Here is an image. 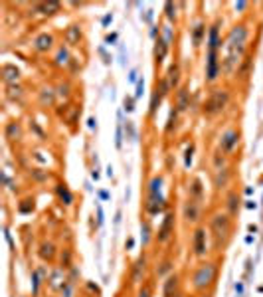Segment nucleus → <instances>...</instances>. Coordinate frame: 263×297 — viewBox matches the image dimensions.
I'll return each mask as SVG.
<instances>
[{
    "label": "nucleus",
    "instance_id": "obj_16",
    "mask_svg": "<svg viewBox=\"0 0 263 297\" xmlns=\"http://www.w3.org/2000/svg\"><path fill=\"white\" fill-rule=\"evenodd\" d=\"M176 272V260L167 253V256H163V258H159L156 260V264L152 266V277L154 279H167L170 274H174Z\"/></svg>",
    "mask_w": 263,
    "mask_h": 297
},
{
    "label": "nucleus",
    "instance_id": "obj_26",
    "mask_svg": "<svg viewBox=\"0 0 263 297\" xmlns=\"http://www.w3.org/2000/svg\"><path fill=\"white\" fill-rule=\"evenodd\" d=\"M4 139L8 143H20L24 139V127H22V121L18 119H12L4 125Z\"/></svg>",
    "mask_w": 263,
    "mask_h": 297
},
{
    "label": "nucleus",
    "instance_id": "obj_55",
    "mask_svg": "<svg viewBox=\"0 0 263 297\" xmlns=\"http://www.w3.org/2000/svg\"><path fill=\"white\" fill-rule=\"evenodd\" d=\"M4 236H6V242H8V246H10V250L14 251V242H12V236L8 234V230L4 228Z\"/></svg>",
    "mask_w": 263,
    "mask_h": 297
},
{
    "label": "nucleus",
    "instance_id": "obj_22",
    "mask_svg": "<svg viewBox=\"0 0 263 297\" xmlns=\"http://www.w3.org/2000/svg\"><path fill=\"white\" fill-rule=\"evenodd\" d=\"M73 60V54H72V48L66 46V44H60V46L56 48V52H54V56H51V66L58 69H68L70 68V64H72Z\"/></svg>",
    "mask_w": 263,
    "mask_h": 297
},
{
    "label": "nucleus",
    "instance_id": "obj_64",
    "mask_svg": "<svg viewBox=\"0 0 263 297\" xmlns=\"http://www.w3.org/2000/svg\"><path fill=\"white\" fill-rule=\"evenodd\" d=\"M249 232H251V234H255V232H257V226H253V224H249Z\"/></svg>",
    "mask_w": 263,
    "mask_h": 297
},
{
    "label": "nucleus",
    "instance_id": "obj_30",
    "mask_svg": "<svg viewBox=\"0 0 263 297\" xmlns=\"http://www.w3.org/2000/svg\"><path fill=\"white\" fill-rule=\"evenodd\" d=\"M186 198L204 202V184L198 177H192L190 181L186 183Z\"/></svg>",
    "mask_w": 263,
    "mask_h": 297
},
{
    "label": "nucleus",
    "instance_id": "obj_1",
    "mask_svg": "<svg viewBox=\"0 0 263 297\" xmlns=\"http://www.w3.org/2000/svg\"><path fill=\"white\" fill-rule=\"evenodd\" d=\"M206 226L212 238V251L214 253H224L230 248L234 230H236V218H232L226 210H214L210 212Z\"/></svg>",
    "mask_w": 263,
    "mask_h": 297
},
{
    "label": "nucleus",
    "instance_id": "obj_5",
    "mask_svg": "<svg viewBox=\"0 0 263 297\" xmlns=\"http://www.w3.org/2000/svg\"><path fill=\"white\" fill-rule=\"evenodd\" d=\"M176 222H178V214H176L174 208H170L167 214H165V218L161 220L159 230L154 232V244L156 246L167 248V246L172 244V240L176 236Z\"/></svg>",
    "mask_w": 263,
    "mask_h": 297
},
{
    "label": "nucleus",
    "instance_id": "obj_12",
    "mask_svg": "<svg viewBox=\"0 0 263 297\" xmlns=\"http://www.w3.org/2000/svg\"><path fill=\"white\" fill-rule=\"evenodd\" d=\"M28 8H30L32 16L38 14V16H42V18H54V16H58V14L62 12L64 4L58 2V0H48V2H30Z\"/></svg>",
    "mask_w": 263,
    "mask_h": 297
},
{
    "label": "nucleus",
    "instance_id": "obj_45",
    "mask_svg": "<svg viewBox=\"0 0 263 297\" xmlns=\"http://www.w3.org/2000/svg\"><path fill=\"white\" fill-rule=\"evenodd\" d=\"M123 129H125V137L129 139V141H133V143L137 141V127H135L133 121H125V127Z\"/></svg>",
    "mask_w": 263,
    "mask_h": 297
},
{
    "label": "nucleus",
    "instance_id": "obj_17",
    "mask_svg": "<svg viewBox=\"0 0 263 297\" xmlns=\"http://www.w3.org/2000/svg\"><path fill=\"white\" fill-rule=\"evenodd\" d=\"M188 34H190L192 48L194 50H200L202 44L206 42V38H208V24H206V20L204 18L194 20L190 24V28H188Z\"/></svg>",
    "mask_w": 263,
    "mask_h": 297
},
{
    "label": "nucleus",
    "instance_id": "obj_38",
    "mask_svg": "<svg viewBox=\"0 0 263 297\" xmlns=\"http://www.w3.org/2000/svg\"><path fill=\"white\" fill-rule=\"evenodd\" d=\"M30 179H32V183L36 184H44L48 183V179H51V173L46 171V168H38V166H34V168H30Z\"/></svg>",
    "mask_w": 263,
    "mask_h": 297
},
{
    "label": "nucleus",
    "instance_id": "obj_49",
    "mask_svg": "<svg viewBox=\"0 0 263 297\" xmlns=\"http://www.w3.org/2000/svg\"><path fill=\"white\" fill-rule=\"evenodd\" d=\"M135 95H127L125 97V101H123V105H125V111L127 113H131V111H135Z\"/></svg>",
    "mask_w": 263,
    "mask_h": 297
},
{
    "label": "nucleus",
    "instance_id": "obj_19",
    "mask_svg": "<svg viewBox=\"0 0 263 297\" xmlns=\"http://www.w3.org/2000/svg\"><path fill=\"white\" fill-rule=\"evenodd\" d=\"M172 107L178 111V113H186V111H190L192 107V92L188 86H180L176 92H174V103H172Z\"/></svg>",
    "mask_w": 263,
    "mask_h": 297
},
{
    "label": "nucleus",
    "instance_id": "obj_36",
    "mask_svg": "<svg viewBox=\"0 0 263 297\" xmlns=\"http://www.w3.org/2000/svg\"><path fill=\"white\" fill-rule=\"evenodd\" d=\"M154 289H156V279L150 275L146 281H143L137 291H135V297H154Z\"/></svg>",
    "mask_w": 263,
    "mask_h": 297
},
{
    "label": "nucleus",
    "instance_id": "obj_46",
    "mask_svg": "<svg viewBox=\"0 0 263 297\" xmlns=\"http://www.w3.org/2000/svg\"><path fill=\"white\" fill-rule=\"evenodd\" d=\"M81 69H83V62H79V58L73 56L72 64H70V68H68V73H70V75H77Z\"/></svg>",
    "mask_w": 263,
    "mask_h": 297
},
{
    "label": "nucleus",
    "instance_id": "obj_35",
    "mask_svg": "<svg viewBox=\"0 0 263 297\" xmlns=\"http://www.w3.org/2000/svg\"><path fill=\"white\" fill-rule=\"evenodd\" d=\"M58 262H60L58 268H62V270H66V272L72 270L73 268V250L70 248V246L60 248V258H58Z\"/></svg>",
    "mask_w": 263,
    "mask_h": 297
},
{
    "label": "nucleus",
    "instance_id": "obj_24",
    "mask_svg": "<svg viewBox=\"0 0 263 297\" xmlns=\"http://www.w3.org/2000/svg\"><path fill=\"white\" fill-rule=\"evenodd\" d=\"M56 101H58L56 86L44 83V86L38 90V105L44 107V109H51V107H56Z\"/></svg>",
    "mask_w": 263,
    "mask_h": 297
},
{
    "label": "nucleus",
    "instance_id": "obj_23",
    "mask_svg": "<svg viewBox=\"0 0 263 297\" xmlns=\"http://www.w3.org/2000/svg\"><path fill=\"white\" fill-rule=\"evenodd\" d=\"M0 75H2V81H4V86L22 83V69L18 68L16 64L4 62V64H2V69H0Z\"/></svg>",
    "mask_w": 263,
    "mask_h": 297
},
{
    "label": "nucleus",
    "instance_id": "obj_63",
    "mask_svg": "<svg viewBox=\"0 0 263 297\" xmlns=\"http://www.w3.org/2000/svg\"><path fill=\"white\" fill-rule=\"evenodd\" d=\"M99 196H101V198H105V200H107V198H109V194H107V192H105V190H101V192H99Z\"/></svg>",
    "mask_w": 263,
    "mask_h": 297
},
{
    "label": "nucleus",
    "instance_id": "obj_8",
    "mask_svg": "<svg viewBox=\"0 0 263 297\" xmlns=\"http://www.w3.org/2000/svg\"><path fill=\"white\" fill-rule=\"evenodd\" d=\"M148 270H150V264H148V253L143 251L129 268V281L127 285L133 289V287H139L143 281H146L150 275H148Z\"/></svg>",
    "mask_w": 263,
    "mask_h": 297
},
{
    "label": "nucleus",
    "instance_id": "obj_7",
    "mask_svg": "<svg viewBox=\"0 0 263 297\" xmlns=\"http://www.w3.org/2000/svg\"><path fill=\"white\" fill-rule=\"evenodd\" d=\"M241 129H239L238 125H232V127H226L222 133H220V137H218V151H222L226 157H232L236 151L239 149V145H241Z\"/></svg>",
    "mask_w": 263,
    "mask_h": 297
},
{
    "label": "nucleus",
    "instance_id": "obj_25",
    "mask_svg": "<svg viewBox=\"0 0 263 297\" xmlns=\"http://www.w3.org/2000/svg\"><path fill=\"white\" fill-rule=\"evenodd\" d=\"M165 77L168 79L172 92H176V90L182 86V66H180L178 60H172V62L168 64L167 71H165Z\"/></svg>",
    "mask_w": 263,
    "mask_h": 297
},
{
    "label": "nucleus",
    "instance_id": "obj_10",
    "mask_svg": "<svg viewBox=\"0 0 263 297\" xmlns=\"http://www.w3.org/2000/svg\"><path fill=\"white\" fill-rule=\"evenodd\" d=\"M58 46H60V44H58L54 32H40V34H36V36L32 38V42H30V48H32L36 54H40V56H48L51 52H56V48Z\"/></svg>",
    "mask_w": 263,
    "mask_h": 297
},
{
    "label": "nucleus",
    "instance_id": "obj_18",
    "mask_svg": "<svg viewBox=\"0 0 263 297\" xmlns=\"http://www.w3.org/2000/svg\"><path fill=\"white\" fill-rule=\"evenodd\" d=\"M232 181H234V166L232 164H228V166H224V168L212 173V186H214L216 192L228 190Z\"/></svg>",
    "mask_w": 263,
    "mask_h": 297
},
{
    "label": "nucleus",
    "instance_id": "obj_27",
    "mask_svg": "<svg viewBox=\"0 0 263 297\" xmlns=\"http://www.w3.org/2000/svg\"><path fill=\"white\" fill-rule=\"evenodd\" d=\"M251 68H253V50H249V52L245 54V58L241 60L239 68L236 69L234 79H236L238 83H245V81L249 79V75H251Z\"/></svg>",
    "mask_w": 263,
    "mask_h": 297
},
{
    "label": "nucleus",
    "instance_id": "obj_52",
    "mask_svg": "<svg viewBox=\"0 0 263 297\" xmlns=\"http://www.w3.org/2000/svg\"><path fill=\"white\" fill-rule=\"evenodd\" d=\"M117 40H119V34H117V32H113V34H107V36H105V44H107V46H115V44H117Z\"/></svg>",
    "mask_w": 263,
    "mask_h": 297
},
{
    "label": "nucleus",
    "instance_id": "obj_58",
    "mask_svg": "<svg viewBox=\"0 0 263 297\" xmlns=\"http://www.w3.org/2000/svg\"><path fill=\"white\" fill-rule=\"evenodd\" d=\"M129 81H131V83H137V81H139V79H137V69H133V71L129 73Z\"/></svg>",
    "mask_w": 263,
    "mask_h": 297
},
{
    "label": "nucleus",
    "instance_id": "obj_54",
    "mask_svg": "<svg viewBox=\"0 0 263 297\" xmlns=\"http://www.w3.org/2000/svg\"><path fill=\"white\" fill-rule=\"evenodd\" d=\"M111 22H113V14L109 12V14H105V16H103V20H101V24H103V26L107 28V26H109Z\"/></svg>",
    "mask_w": 263,
    "mask_h": 297
},
{
    "label": "nucleus",
    "instance_id": "obj_21",
    "mask_svg": "<svg viewBox=\"0 0 263 297\" xmlns=\"http://www.w3.org/2000/svg\"><path fill=\"white\" fill-rule=\"evenodd\" d=\"M38 258L44 262V264H54L58 258H60V248L56 246L54 240H42L38 244Z\"/></svg>",
    "mask_w": 263,
    "mask_h": 297
},
{
    "label": "nucleus",
    "instance_id": "obj_48",
    "mask_svg": "<svg viewBox=\"0 0 263 297\" xmlns=\"http://www.w3.org/2000/svg\"><path fill=\"white\" fill-rule=\"evenodd\" d=\"M194 151H196V145H194V143H190V145L186 147V151H184V166H186V168H190L192 157H194Z\"/></svg>",
    "mask_w": 263,
    "mask_h": 297
},
{
    "label": "nucleus",
    "instance_id": "obj_14",
    "mask_svg": "<svg viewBox=\"0 0 263 297\" xmlns=\"http://www.w3.org/2000/svg\"><path fill=\"white\" fill-rule=\"evenodd\" d=\"M83 42H85V30H83V24L73 22L64 30V44H66V46L79 48V46H83Z\"/></svg>",
    "mask_w": 263,
    "mask_h": 297
},
{
    "label": "nucleus",
    "instance_id": "obj_61",
    "mask_svg": "<svg viewBox=\"0 0 263 297\" xmlns=\"http://www.w3.org/2000/svg\"><path fill=\"white\" fill-rule=\"evenodd\" d=\"M245 202H247V208H257V204H255V202H253V200H245Z\"/></svg>",
    "mask_w": 263,
    "mask_h": 297
},
{
    "label": "nucleus",
    "instance_id": "obj_60",
    "mask_svg": "<svg viewBox=\"0 0 263 297\" xmlns=\"http://www.w3.org/2000/svg\"><path fill=\"white\" fill-rule=\"evenodd\" d=\"M95 123H97L95 117H89V129H95Z\"/></svg>",
    "mask_w": 263,
    "mask_h": 297
},
{
    "label": "nucleus",
    "instance_id": "obj_6",
    "mask_svg": "<svg viewBox=\"0 0 263 297\" xmlns=\"http://www.w3.org/2000/svg\"><path fill=\"white\" fill-rule=\"evenodd\" d=\"M180 220L186 228H196L204 224V202L184 198L180 204Z\"/></svg>",
    "mask_w": 263,
    "mask_h": 297
},
{
    "label": "nucleus",
    "instance_id": "obj_42",
    "mask_svg": "<svg viewBox=\"0 0 263 297\" xmlns=\"http://www.w3.org/2000/svg\"><path fill=\"white\" fill-rule=\"evenodd\" d=\"M178 119H180V113L174 109V107H170V113H168V121H167V127H165V133H174L176 131V127H178Z\"/></svg>",
    "mask_w": 263,
    "mask_h": 297
},
{
    "label": "nucleus",
    "instance_id": "obj_13",
    "mask_svg": "<svg viewBox=\"0 0 263 297\" xmlns=\"http://www.w3.org/2000/svg\"><path fill=\"white\" fill-rule=\"evenodd\" d=\"M222 18H216L208 26V38H206V52H222L224 48V36H222Z\"/></svg>",
    "mask_w": 263,
    "mask_h": 297
},
{
    "label": "nucleus",
    "instance_id": "obj_11",
    "mask_svg": "<svg viewBox=\"0 0 263 297\" xmlns=\"http://www.w3.org/2000/svg\"><path fill=\"white\" fill-rule=\"evenodd\" d=\"M161 297H184V279L180 272L170 274L161 283Z\"/></svg>",
    "mask_w": 263,
    "mask_h": 297
},
{
    "label": "nucleus",
    "instance_id": "obj_28",
    "mask_svg": "<svg viewBox=\"0 0 263 297\" xmlns=\"http://www.w3.org/2000/svg\"><path fill=\"white\" fill-rule=\"evenodd\" d=\"M168 54H170V46L159 36L154 40V46H152V60H154V66L156 68H163V64L167 62Z\"/></svg>",
    "mask_w": 263,
    "mask_h": 297
},
{
    "label": "nucleus",
    "instance_id": "obj_62",
    "mask_svg": "<svg viewBox=\"0 0 263 297\" xmlns=\"http://www.w3.org/2000/svg\"><path fill=\"white\" fill-rule=\"evenodd\" d=\"M196 297H214V291H208V293H200V295Z\"/></svg>",
    "mask_w": 263,
    "mask_h": 297
},
{
    "label": "nucleus",
    "instance_id": "obj_43",
    "mask_svg": "<svg viewBox=\"0 0 263 297\" xmlns=\"http://www.w3.org/2000/svg\"><path fill=\"white\" fill-rule=\"evenodd\" d=\"M141 234H143V244L144 246H148V242H150V240H154L148 218H143V220H141Z\"/></svg>",
    "mask_w": 263,
    "mask_h": 297
},
{
    "label": "nucleus",
    "instance_id": "obj_32",
    "mask_svg": "<svg viewBox=\"0 0 263 297\" xmlns=\"http://www.w3.org/2000/svg\"><path fill=\"white\" fill-rule=\"evenodd\" d=\"M56 93H58V99H60V101L70 103V99H72V95H73L72 81H70V79H60V81L56 83Z\"/></svg>",
    "mask_w": 263,
    "mask_h": 297
},
{
    "label": "nucleus",
    "instance_id": "obj_3",
    "mask_svg": "<svg viewBox=\"0 0 263 297\" xmlns=\"http://www.w3.org/2000/svg\"><path fill=\"white\" fill-rule=\"evenodd\" d=\"M230 103H232V92H230V88H226V86L224 88L222 86H214L208 92L206 99L202 101V115L206 119H216V117H220V115L230 107Z\"/></svg>",
    "mask_w": 263,
    "mask_h": 297
},
{
    "label": "nucleus",
    "instance_id": "obj_29",
    "mask_svg": "<svg viewBox=\"0 0 263 297\" xmlns=\"http://www.w3.org/2000/svg\"><path fill=\"white\" fill-rule=\"evenodd\" d=\"M4 97L12 103H24L26 101V88L22 83H14V86H4Z\"/></svg>",
    "mask_w": 263,
    "mask_h": 297
},
{
    "label": "nucleus",
    "instance_id": "obj_31",
    "mask_svg": "<svg viewBox=\"0 0 263 297\" xmlns=\"http://www.w3.org/2000/svg\"><path fill=\"white\" fill-rule=\"evenodd\" d=\"M163 10H165V18H167V22L172 24V26H176L178 20H180V4L168 0V2L163 4Z\"/></svg>",
    "mask_w": 263,
    "mask_h": 297
},
{
    "label": "nucleus",
    "instance_id": "obj_37",
    "mask_svg": "<svg viewBox=\"0 0 263 297\" xmlns=\"http://www.w3.org/2000/svg\"><path fill=\"white\" fill-rule=\"evenodd\" d=\"M161 38L167 42L168 46L172 48L174 46V42H176V28H174L172 24L163 22L161 24Z\"/></svg>",
    "mask_w": 263,
    "mask_h": 297
},
{
    "label": "nucleus",
    "instance_id": "obj_34",
    "mask_svg": "<svg viewBox=\"0 0 263 297\" xmlns=\"http://www.w3.org/2000/svg\"><path fill=\"white\" fill-rule=\"evenodd\" d=\"M165 99H167V97L159 92L156 88L152 90V93H150V103H148V117H150V119H154V117L159 115V109H161V105H163Z\"/></svg>",
    "mask_w": 263,
    "mask_h": 297
},
{
    "label": "nucleus",
    "instance_id": "obj_20",
    "mask_svg": "<svg viewBox=\"0 0 263 297\" xmlns=\"http://www.w3.org/2000/svg\"><path fill=\"white\" fill-rule=\"evenodd\" d=\"M239 208H241V194H239V190L238 188H228L226 194H224V210L232 218H238Z\"/></svg>",
    "mask_w": 263,
    "mask_h": 297
},
{
    "label": "nucleus",
    "instance_id": "obj_41",
    "mask_svg": "<svg viewBox=\"0 0 263 297\" xmlns=\"http://www.w3.org/2000/svg\"><path fill=\"white\" fill-rule=\"evenodd\" d=\"M16 210H18L20 214H32V212L36 210V200H34L32 196H26V198H22V200L16 204Z\"/></svg>",
    "mask_w": 263,
    "mask_h": 297
},
{
    "label": "nucleus",
    "instance_id": "obj_51",
    "mask_svg": "<svg viewBox=\"0 0 263 297\" xmlns=\"http://www.w3.org/2000/svg\"><path fill=\"white\" fill-rule=\"evenodd\" d=\"M30 131H34V133H36V135H38V137H40V139H44V137H46V133H44V129H42V127H40V125H38L36 121H30Z\"/></svg>",
    "mask_w": 263,
    "mask_h": 297
},
{
    "label": "nucleus",
    "instance_id": "obj_57",
    "mask_svg": "<svg viewBox=\"0 0 263 297\" xmlns=\"http://www.w3.org/2000/svg\"><path fill=\"white\" fill-rule=\"evenodd\" d=\"M146 24H150L152 26V10H146V14H144V18H143Z\"/></svg>",
    "mask_w": 263,
    "mask_h": 297
},
{
    "label": "nucleus",
    "instance_id": "obj_59",
    "mask_svg": "<svg viewBox=\"0 0 263 297\" xmlns=\"http://www.w3.org/2000/svg\"><path fill=\"white\" fill-rule=\"evenodd\" d=\"M125 246H127V250H131V248H133V246H135V240H133V238H129V240H127V244H125Z\"/></svg>",
    "mask_w": 263,
    "mask_h": 297
},
{
    "label": "nucleus",
    "instance_id": "obj_44",
    "mask_svg": "<svg viewBox=\"0 0 263 297\" xmlns=\"http://www.w3.org/2000/svg\"><path fill=\"white\" fill-rule=\"evenodd\" d=\"M30 277H32V295L38 297V293H40V285L44 283V279L40 277V274H38L36 270H32V275H30Z\"/></svg>",
    "mask_w": 263,
    "mask_h": 297
},
{
    "label": "nucleus",
    "instance_id": "obj_2",
    "mask_svg": "<svg viewBox=\"0 0 263 297\" xmlns=\"http://www.w3.org/2000/svg\"><path fill=\"white\" fill-rule=\"evenodd\" d=\"M220 270H222L220 258H208L204 262H198L188 275V287L192 293L200 295V293L214 291L218 277H220Z\"/></svg>",
    "mask_w": 263,
    "mask_h": 297
},
{
    "label": "nucleus",
    "instance_id": "obj_15",
    "mask_svg": "<svg viewBox=\"0 0 263 297\" xmlns=\"http://www.w3.org/2000/svg\"><path fill=\"white\" fill-rule=\"evenodd\" d=\"M168 202L163 194H146L144 198V212L146 216H159V214H167Z\"/></svg>",
    "mask_w": 263,
    "mask_h": 297
},
{
    "label": "nucleus",
    "instance_id": "obj_50",
    "mask_svg": "<svg viewBox=\"0 0 263 297\" xmlns=\"http://www.w3.org/2000/svg\"><path fill=\"white\" fill-rule=\"evenodd\" d=\"M249 2H236L234 4V10H236V14H239V16H243L245 14V10H249Z\"/></svg>",
    "mask_w": 263,
    "mask_h": 297
},
{
    "label": "nucleus",
    "instance_id": "obj_56",
    "mask_svg": "<svg viewBox=\"0 0 263 297\" xmlns=\"http://www.w3.org/2000/svg\"><path fill=\"white\" fill-rule=\"evenodd\" d=\"M129 289H131V287H129V285H125V287H123V289H121V291L115 297H131V295H129Z\"/></svg>",
    "mask_w": 263,
    "mask_h": 297
},
{
    "label": "nucleus",
    "instance_id": "obj_9",
    "mask_svg": "<svg viewBox=\"0 0 263 297\" xmlns=\"http://www.w3.org/2000/svg\"><path fill=\"white\" fill-rule=\"evenodd\" d=\"M222 52H206L204 64V81L206 86H216L222 77Z\"/></svg>",
    "mask_w": 263,
    "mask_h": 297
},
{
    "label": "nucleus",
    "instance_id": "obj_33",
    "mask_svg": "<svg viewBox=\"0 0 263 297\" xmlns=\"http://www.w3.org/2000/svg\"><path fill=\"white\" fill-rule=\"evenodd\" d=\"M54 192L58 196V200L64 206H72L73 204V192L70 190V186L66 183H58L54 186Z\"/></svg>",
    "mask_w": 263,
    "mask_h": 297
},
{
    "label": "nucleus",
    "instance_id": "obj_39",
    "mask_svg": "<svg viewBox=\"0 0 263 297\" xmlns=\"http://www.w3.org/2000/svg\"><path fill=\"white\" fill-rule=\"evenodd\" d=\"M163 184H165L163 175H152L146 184V194H163Z\"/></svg>",
    "mask_w": 263,
    "mask_h": 297
},
{
    "label": "nucleus",
    "instance_id": "obj_53",
    "mask_svg": "<svg viewBox=\"0 0 263 297\" xmlns=\"http://www.w3.org/2000/svg\"><path fill=\"white\" fill-rule=\"evenodd\" d=\"M144 93V79L141 77L139 81H137V92H135V99H139L141 95Z\"/></svg>",
    "mask_w": 263,
    "mask_h": 297
},
{
    "label": "nucleus",
    "instance_id": "obj_40",
    "mask_svg": "<svg viewBox=\"0 0 263 297\" xmlns=\"http://www.w3.org/2000/svg\"><path fill=\"white\" fill-rule=\"evenodd\" d=\"M210 162H212V173H214V171H220V168L228 166L230 164V157H226L222 151L216 149L214 153H212V157H210Z\"/></svg>",
    "mask_w": 263,
    "mask_h": 297
},
{
    "label": "nucleus",
    "instance_id": "obj_47",
    "mask_svg": "<svg viewBox=\"0 0 263 297\" xmlns=\"http://www.w3.org/2000/svg\"><path fill=\"white\" fill-rule=\"evenodd\" d=\"M62 297H73V291H75V283L70 281V279H66V283L62 285Z\"/></svg>",
    "mask_w": 263,
    "mask_h": 297
},
{
    "label": "nucleus",
    "instance_id": "obj_4",
    "mask_svg": "<svg viewBox=\"0 0 263 297\" xmlns=\"http://www.w3.org/2000/svg\"><path fill=\"white\" fill-rule=\"evenodd\" d=\"M190 253L196 262H204L210 258L212 253V238L206 224H200L196 228H192L190 234Z\"/></svg>",
    "mask_w": 263,
    "mask_h": 297
}]
</instances>
